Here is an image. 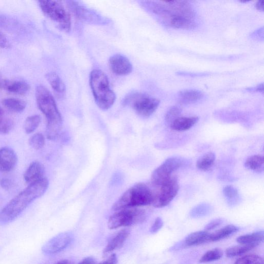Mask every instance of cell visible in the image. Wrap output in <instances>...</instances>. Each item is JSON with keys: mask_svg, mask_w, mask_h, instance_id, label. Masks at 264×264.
<instances>
[{"mask_svg": "<svg viewBox=\"0 0 264 264\" xmlns=\"http://www.w3.org/2000/svg\"><path fill=\"white\" fill-rule=\"evenodd\" d=\"M49 185L46 177L28 185L0 212V223L6 224L16 219L31 203L44 195Z\"/></svg>", "mask_w": 264, "mask_h": 264, "instance_id": "6da1fadb", "label": "cell"}, {"mask_svg": "<svg viewBox=\"0 0 264 264\" xmlns=\"http://www.w3.org/2000/svg\"><path fill=\"white\" fill-rule=\"evenodd\" d=\"M36 97L39 108L47 120V137L49 139L55 140L61 133L63 124L55 99L50 91L43 85L37 87Z\"/></svg>", "mask_w": 264, "mask_h": 264, "instance_id": "7a4b0ae2", "label": "cell"}, {"mask_svg": "<svg viewBox=\"0 0 264 264\" xmlns=\"http://www.w3.org/2000/svg\"><path fill=\"white\" fill-rule=\"evenodd\" d=\"M90 84L98 107L103 111L110 109L115 102L116 96L110 87L107 75L101 70L93 71L90 75Z\"/></svg>", "mask_w": 264, "mask_h": 264, "instance_id": "3957f363", "label": "cell"}, {"mask_svg": "<svg viewBox=\"0 0 264 264\" xmlns=\"http://www.w3.org/2000/svg\"><path fill=\"white\" fill-rule=\"evenodd\" d=\"M153 191L146 184H135L127 190L113 204L112 209L114 211L136 208L152 204Z\"/></svg>", "mask_w": 264, "mask_h": 264, "instance_id": "277c9868", "label": "cell"}, {"mask_svg": "<svg viewBox=\"0 0 264 264\" xmlns=\"http://www.w3.org/2000/svg\"><path fill=\"white\" fill-rule=\"evenodd\" d=\"M39 3L43 13L56 23L60 30L66 33L71 31V16L63 4L57 1H40Z\"/></svg>", "mask_w": 264, "mask_h": 264, "instance_id": "5b68a950", "label": "cell"}, {"mask_svg": "<svg viewBox=\"0 0 264 264\" xmlns=\"http://www.w3.org/2000/svg\"><path fill=\"white\" fill-rule=\"evenodd\" d=\"M124 103L132 108L138 115L147 118L157 110L160 101L143 93L133 92L126 97Z\"/></svg>", "mask_w": 264, "mask_h": 264, "instance_id": "8992f818", "label": "cell"}, {"mask_svg": "<svg viewBox=\"0 0 264 264\" xmlns=\"http://www.w3.org/2000/svg\"><path fill=\"white\" fill-rule=\"evenodd\" d=\"M146 218V212L142 209L132 208L117 211L108 221L111 230L120 227L129 226L143 223Z\"/></svg>", "mask_w": 264, "mask_h": 264, "instance_id": "52a82bcc", "label": "cell"}, {"mask_svg": "<svg viewBox=\"0 0 264 264\" xmlns=\"http://www.w3.org/2000/svg\"><path fill=\"white\" fill-rule=\"evenodd\" d=\"M153 191V200L152 205L156 208H162L168 205L177 196L179 190V184L175 177H172L169 180L155 187Z\"/></svg>", "mask_w": 264, "mask_h": 264, "instance_id": "ba28073f", "label": "cell"}, {"mask_svg": "<svg viewBox=\"0 0 264 264\" xmlns=\"http://www.w3.org/2000/svg\"><path fill=\"white\" fill-rule=\"evenodd\" d=\"M183 164V161L177 157L167 159L154 170L151 175V182L153 187H159L169 180L172 177V173L180 168Z\"/></svg>", "mask_w": 264, "mask_h": 264, "instance_id": "9c48e42d", "label": "cell"}, {"mask_svg": "<svg viewBox=\"0 0 264 264\" xmlns=\"http://www.w3.org/2000/svg\"><path fill=\"white\" fill-rule=\"evenodd\" d=\"M73 236L70 232L61 233L52 238L43 247V252L51 255L60 252L66 248L72 241Z\"/></svg>", "mask_w": 264, "mask_h": 264, "instance_id": "30bf717a", "label": "cell"}, {"mask_svg": "<svg viewBox=\"0 0 264 264\" xmlns=\"http://www.w3.org/2000/svg\"><path fill=\"white\" fill-rule=\"evenodd\" d=\"M109 63L111 71L118 76L128 75L133 71V66L129 60L121 55L111 57Z\"/></svg>", "mask_w": 264, "mask_h": 264, "instance_id": "8fae6325", "label": "cell"}, {"mask_svg": "<svg viewBox=\"0 0 264 264\" xmlns=\"http://www.w3.org/2000/svg\"><path fill=\"white\" fill-rule=\"evenodd\" d=\"M164 3L170 11L177 15L191 20H194L196 17L194 9L187 2L169 1Z\"/></svg>", "mask_w": 264, "mask_h": 264, "instance_id": "7c38bea8", "label": "cell"}, {"mask_svg": "<svg viewBox=\"0 0 264 264\" xmlns=\"http://www.w3.org/2000/svg\"><path fill=\"white\" fill-rule=\"evenodd\" d=\"M18 161L13 150L8 147L0 148V172H7L13 170Z\"/></svg>", "mask_w": 264, "mask_h": 264, "instance_id": "4fadbf2b", "label": "cell"}, {"mask_svg": "<svg viewBox=\"0 0 264 264\" xmlns=\"http://www.w3.org/2000/svg\"><path fill=\"white\" fill-rule=\"evenodd\" d=\"M45 170L44 165L39 161L32 162L24 175L25 182L30 185L44 178Z\"/></svg>", "mask_w": 264, "mask_h": 264, "instance_id": "5bb4252c", "label": "cell"}, {"mask_svg": "<svg viewBox=\"0 0 264 264\" xmlns=\"http://www.w3.org/2000/svg\"><path fill=\"white\" fill-rule=\"evenodd\" d=\"M0 87L10 93L25 95L30 91V86L24 81H5L0 83Z\"/></svg>", "mask_w": 264, "mask_h": 264, "instance_id": "9a60e30c", "label": "cell"}, {"mask_svg": "<svg viewBox=\"0 0 264 264\" xmlns=\"http://www.w3.org/2000/svg\"><path fill=\"white\" fill-rule=\"evenodd\" d=\"M130 233V231L128 228L119 231L110 240L103 251V254L106 255L121 248L129 237Z\"/></svg>", "mask_w": 264, "mask_h": 264, "instance_id": "2e32d148", "label": "cell"}, {"mask_svg": "<svg viewBox=\"0 0 264 264\" xmlns=\"http://www.w3.org/2000/svg\"><path fill=\"white\" fill-rule=\"evenodd\" d=\"M197 116L179 117L170 125L171 130L183 132L187 131L193 127L199 121Z\"/></svg>", "mask_w": 264, "mask_h": 264, "instance_id": "e0dca14e", "label": "cell"}, {"mask_svg": "<svg viewBox=\"0 0 264 264\" xmlns=\"http://www.w3.org/2000/svg\"><path fill=\"white\" fill-rule=\"evenodd\" d=\"M210 234L207 231L193 232L186 237L183 244L186 247H192L208 242Z\"/></svg>", "mask_w": 264, "mask_h": 264, "instance_id": "ac0fdd59", "label": "cell"}, {"mask_svg": "<svg viewBox=\"0 0 264 264\" xmlns=\"http://www.w3.org/2000/svg\"><path fill=\"white\" fill-rule=\"evenodd\" d=\"M203 94L199 91L187 90L180 92L178 95V98L181 104L187 105L198 102L203 98Z\"/></svg>", "mask_w": 264, "mask_h": 264, "instance_id": "d6986e66", "label": "cell"}, {"mask_svg": "<svg viewBox=\"0 0 264 264\" xmlns=\"http://www.w3.org/2000/svg\"><path fill=\"white\" fill-rule=\"evenodd\" d=\"M263 231L255 232L251 234L239 236L237 242L243 245H253L256 247L263 240Z\"/></svg>", "mask_w": 264, "mask_h": 264, "instance_id": "ffe728a7", "label": "cell"}, {"mask_svg": "<svg viewBox=\"0 0 264 264\" xmlns=\"http://www.w3.org/2000/svg\"><path fill=\"white\" fill-rule=\"evenodd\" d=\"M46 78L53 90L59 95L64 96L66 92L65 83L56 73L51 72L46 75Z\"/></svg>", "mask_w": 264, "mask_h": 264, "instance_id": "44dd1931", "label": "cell"}, {"mask_svg": "<svg viewBox=\"0 0 264 264\" xmlns=\"http://www.w3.org/2000/svg\"><path fill=\"white\" fill-rule=\"evenodd\" d=\"M238 230V227L234 225L225 226L213 233H210L209 242L217 241L226 238L237 232Z\"/></svg>", "mask_w": 264, "mask_h": 264, "instance_id": "7402d4cb", "label": "cell"}, {"mask_svg": "<svg viewBox=\"0 0 264 264\" xmlns=\"http://www.w3.org/2000/svg\"><path fill=\"white\" fill-rule=\"evenodd\" d=\"M245 167L256 172H261L263 170L264 158L261 155H254L249 157L244 163Z\"/></svg>", "mask_w": 264, "mask_h": 264, "instance_id": "603a6c76", "label": "cell"}, {"mask_svg": "<svg viewBox=\"0 0 264 264\" xmlns=\"http://www.w3.org/2000/svg\"><path fill=\"white\" fill-rule=\"evenodd\" d=\"M216 155L212 152H208L202 155L197 161L196 167L200 170L206 171L214 165Z\"/></svg>", "mask_w": 264, "mask_h": 264, "instance_id": "cb8c5ba5", "label": "cell"}, {"mask_svg": "<svg viewBox=\"0 0 264 264\" xmlns=\"http://www.w3.org/2000/svg\"><path fill=\"white\" fill-rule=\"evenodd\" d=\"M3 104L9 110L20 113L24 111L26 108L25 101L16 98H9L4 99Z\"/></svg>", "mask_w": 264, "mask_h": 264, "instance_id": "d4e9b609", "label": "cell"}, {"mask_svg": "<svg viewBox=\"0 0 264 264\" xmlns=\"http://www.w3.org/2000/svg\"><path fill=\"white\" fill-rule=\"evenodd\" d=\"M223 195L230 206H235L240 201V196L238 190L232 185H227L223 189Z\"/></svg>", "mask_w": 264, "mask_h": 264, "instance_id": "484cf974", "label": "cell"}, {"mask_svg": "<svg viewBox=\"0 0 264 264\" xmlns=\"http://www.w3.org/2000/svg\"><path fill=\"white\" fill-rule=\"evenodd\" d=\"M256 247L253 245H237L228 248L226 250L225 254L227 257H233L242 255Z\"/></svg>", "mask_w": 264, "mask_h": 264, "instance_id": "4316f807", "label": "cell"}, {"mask_svg": "<svg viewBox=\"0 0 264 264\" xmlns=\"http://www.w3.org/2000/svg\"><path fill=\"white\" fill-rule=\"evenodd\" d=\"M41 120V116L38 115L28 117L24 125L26 133L31 134L34 132L40 126Z\"/></svg>", "mask_w": 264, "mask_h": 264, "instance_id": "83f0119b", "label": "cell"}, {"mask_svg": "<svg viewBox=\"0 0 264 264\" xmlns=\"http://www.w3.org/2000/svg\"><path fill=\"white\" fill-rule=\"evenodd\" d=\"M212 209V206L209 204L206 203L200 204L191 210L190 215L194 218L203 217L209 214Z\"/></svg>", "mask_w": 264, "mask_h": 264, "instance_id": "f1b7e54d", "label": "cell"}, {"mask_svg": "<svg viewBox=\"0 0 264 264\" xmlns=\"http://www.w3.org/2000/svg\"><path fill=\"white\" fill-rule=\"evenodd\" d=\"M223 255L221 249L216 248L206 252L199 259V262L205 263L220 259Z\"/></svg>", "mask_w": 264, "mask_h": 264, "instance_id": "f546056e", "label": "cell"}, {"mask_svg": "<svg viewBox=\"0 0 264 264\" xmlns=\"http://www.w3.org/2000/svg\"><path fill=\"white\" fill-rule=\"evenodd\" d=\"M234 264H263V260L259 255L249 254L238 259Z\"/></svg>", "mask_w": 264, "mask_h": 264, "instance_id": "4dcf8cb0", "label": "cell"}, {"mask_svg": "<svg viewBox=\"0 0 264 264\" xmlns=\"http://www.w3.org/2000/svg\"><path fill=\"white\" fill-rule=\"evenodd\" d=\"M30 146L35 150H39L44 147L45 138L41 133H37L32 136L29 140Z\"/></svg>", "mask_w": 264, "mask_h": 264, "instance_id": "1f68e13d", "label": "cell"}, {"mask_svg": "<svg viewBox=\"0 0 264 264\" xmlns=\"http://www.w3.org/2000/svg\"><path fill=\"white\" fill-rule=\"evenodd\" d=\"M182 110L180 108L177 106H174L170 108L167 111L166 116L165 120L168 124H170L178 118L180 117L181 113Z\"/></svg>", "mask_w": 264, "mask_h": 264, "instance_id": "d6a6232c", "label": "cell"}, {"mask_svg": "<svg viewBox=\"0 0 264 264\" xmlns=\"http://www.w3.org/2000/svg\"><path fill=\"white\" fill-rule=\"evenodd\" d=\"M14 128L13 122L9 119H0V133L9 134Z\"/></svg>", "mask_w": 264, "mask_h": 264, "instance_id": "836d02e7", "label": "cell"}, {"mask_svg": "<svg viewBox=\"0 0 264 264\" xmlns=\"http://www.w3.org/2000/svg\"><path fill=\"white\" fill-rule=\"evenodd\" d=\"M163 224L162 218L157 217L150 228V232L152 234L156 233L162 227Z\"/></svg>", "mask_w": 264, "mask_h": 264, "instance_id": "e575fe53", "label": "cell"}, {"mask_svg": "<svg viewBox=\"0 0 264 264\" xmlns=\"http://www.w3.org/2000/svg\"><path fill=\"white\" fill-rule=\"evenodd\" d=\"M222 222L223 220L221 219L213 220L205 226V230L207 231L212 230L220 226L222 224Z\"/></svg>", "mask_w": 264, "mask_h": 264, "instance_id": "d590c367", "label": "cell"}, {"mask_svg": "<svg viewBox=\"0 0 264 264\" xmlns=\"http://www.w3.org/2000/svg\"><path fill=\"white\" fill-rule=\"evenodd\" d=\"M11 45L5 35L0 32V47L4 49H9Z\"/></svg>", "mask_w": 264, "mask_h": 264, "instance_id": "8d00e7d4", "label": "cell"}, {"mask_svg": "<svg viewBox=\"0 0 264 264\" xmlns=\"http://www.w3.org/2000/svg\"><path fill=\"white\" fill-rule=\"evenodd\" d=\"M117 258L115 254H112L107 260L100 264H117Z\"/></svg>", "mask_w": 264, "mask_h": 264, "instance_id": "74e56055", "label": "cell"}, {"mask_svg": "<svg viewBox=\"0 0 264 264\" xmlns=\"http://www.w3.org/2000/svg\"><path fill=\"white\" fill-rule=\"evenodd\" d=\"M11 181L8 179H3L0 180V185L6 189H9L12 186Z\"/></svg>", "mask_w": 264, "mask_h": 264, "instance_id": "f35d334b", "label": "cell"}, {"mask_svg": "<svg viewBox=\"0 0 264 264\" xmlns=\"http://www.w3.org/2000/svg\"><path fill=\"white\" fill-rule=\"evenodd\" d=\"M79 264H97V263L94 257H87L83 259Z\"/></svg>", "mask_w": 264, "mask_h": 264, "instance_id": "ab89813d", "label": "cell"}, {"mask_svg": "<svg viewBox=\"0 0 264 264\" xmlns=\"http://www.w3.org/2000/svg\"><path fill=\"white\" fill-rule=\"evenodd\" d=\"M249 92L263 93V83H261L256 87L249 88L247 89Z\"/></svg>", "mask_w": 264, "mask_h": 264, "instance_id": "60d3db41", "label": "cell"}, {"mask_svg": "<svg viewBox=\"0 0 264 264\" xmlns=\"http://www.w3.org/2000/svg\"><path fill=\"white\" fill-rule=\"evenodd\" d=\"M251 37L252 38H254L255 40L259 39L260 40V38L261 39H263V29H261L260 30H257L256 31L255 33H253L251 35Z\"/></svg>", "mask_w": 264, "mask_h": 264, "instance_id": "b9f144b4", "label": "cell"}, {"mask_svg": "<svg viewBox=\"0 0 264 264\" xmlns=\"http://www.w3.org/2000/svg\"><path fill=\"white\" fill-rule=\"evenodd\" d=\"M263 1H259L255 5V7L256 9L263 11Z\"/></svg>", "mask_w": 264, "mask_h": 264, "instance_id": "7bdbcfd3", "label": "cell"}, {"mask_svg": "<svg viewBox=\"0 0 264 264\" xmlns=\"http://www.w3.org/2000/svg\"><path fill=\"white\" fill-rule=\"evenodd\" d=\"M55 264H74V263L71 260L64 259L59 261Z\"/></svg>", "mask_w": 264, "mask_h": 264, "instance_id": "ee69618b", "label": "cell"}, {"mask_svg": "<svg viewBox=\"0 0 264 264\" xmlns=\"http://www.w3.org/2000/svg\"><path fill=\"white\" fill-rule=\"evenodd\" d=\"M3 115V110L1 107H0V119L2 118Z\"/></svg>", "mask_w": 264, "mask_h": 264, "instance_id": "f6af8a7d", "label": "cell"}]
</instances>
